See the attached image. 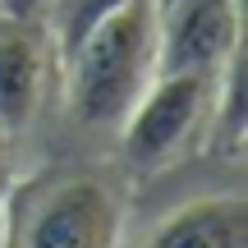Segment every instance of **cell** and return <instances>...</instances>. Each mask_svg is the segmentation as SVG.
Masks as SVG:
<instances>
[{
	"label": "cell",
	"mask_w": 248,
	"mask_h": 248,
	"mask_svg": "<svg viewBox=\"0 0 248 248\" xmlns=\"http://www.w3.org/2000/svg\"><path fill=\"white\" fill-rule=\"evenodd\" d=\"M156 78V0H129L106 14L69 55H60L64 120L115 138Z\"/></svg>",
	"instance_id": "cell-1"
},
{
	"label": "cell",
	"mask_w": 248,
	"mask_h": 248,
	"mask_svg": "<svg viewBox=\"0 0 248 248\" xmlns=\"http://www.w3.org/2000/svg\"><path fill=\"white\" fill-rule=\"evenodd\" d=\"M120 239L124 193L106 170H46L0 198V248H120Z\"/></svg>",
	"instance_id": "cell-2"
},
{
	"label": "cell",
	"mask_w": 248,
	"mask_h": 248,
	"mask_svg": "<svg viewBox=\"0 0 248 248\" xmlns=\"http://www.w3.org/2000/svg\"><path fill=\"white\" fill-rule=\"evenodd\" d=\"M212 97L216 74H156L115 133L124 166L138 175H156V170H170L184 156H193L207 142Z\"/></svg>",
	"instance_id": "cell-3"
},
{
	"label": "cell",
	"mask_w": 248,
	"mask_h": 248,
	"mask_svg": "<svg viewBox=\"0 0 248 248\" xmlns=\"http://www.w3.org/2000/svg\"><path fill=\"white\" fill-rule=\"evenodd\" d=\"M244 51V0H161L156 74H221Z\"/></svg>",
	"instance_id": "cell-4"
},
{
	"label": "cell",
	"mask_w": 248,
	"mask_h": 248,
	"mask_svg": "<svg viewBox=\"0 0 248 248\" xmlns=\"http://www.w3.org/2000/svg\"><path fill=\"white\" fill-rule=\"evenodd\" d=\"M60 69L42 23H5L0 18V133L23 138L46 106L51 74Z\"/></svg>",
	"instance_id": "cell-5"
},
{
	"label": "cell",
	"mask_w": 248,
	"mask_h": 248,
	"mask_svg": "<svg viewBox=\"0 0 248 248\" xmlns=\"http://www.w3.org/2000/svg\"><path fill=\"white\" fill-rule=\"evenodd\" d=\"M142 248H248V202L244 193L193 198L152 225Z\"/></svg>",
	"instance_id": "cell-6"
},
{
	"label": "cell",
	"mask_w": 248,
	"mask_h": 248,
	"mask_svg": "<svg viewBox=\"0 0 248 248\" xmlns=\"http://www.w3.org/2000/svg\"><path fill=\"white\" fill-rule=\"evenodd\" d=\"M124 5H129V0H51L42 28H46V37H51L55 55H69L74 46H78V37H88L106 14H115Z\"/></svg>",
	"instance_id": "cell-7"
},
{
	"label": "cell",
	"mask_w": 248,
	"mask_h": 248,
	"mask_svg": "<svg viewBox=\"0 0 248 248\" xmlns=\"http://www.w3.org/2000/svg\"><path fill=\"white\" fill-rule=\"evenodd\" d=\"M51 0H0V18L5 23H42Z\"/></svg>",
	"instance_id": "cell-8"
},
{
	"label": "cell",
	"mask_w": 248,
	"mask_h": 248,
	"mask_svg": "<svg viewBox=\"0 0 248 248\" xmlns=\"http://www.w3.org/2000/svg\"><path fill=\"white\" fill-rule=\"evenodd\" d=\"M9 184H14V138L0 133V198L9 193Z\"/></svg>",
	"instance_id": "cell-9"
},
{
	"label": "cell",
	"mask_w": 248,
	"mask_h": 248,
	"mask_svg": "<svg viewBox=\"0 0 248 248\" xmlns=\"http://www.w3.org/2000/svg\"><path fill=\"white\" fill-rule=\"evenodd\" d=\"M156 5H161V0H156Z\"/></svg>",
	"instance_id": "cell-10"
}]
</instances>
